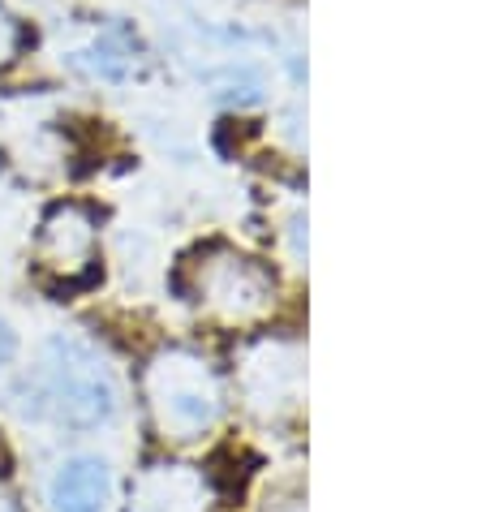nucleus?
<instances>
[{
	"label": "nucleus",
	"instance_id": "0eeeda50",
	"mask_svg": "<svg viewBox=\"0 0 486 512\" xmlns=\"http://www.w3.org/2000/svg\"><path fill=\"white\" fill-rule=\"evenodd\" d=\"M52 508L56 512H104L108 495H112V478L108 465L95 457H74L56 469L52 478Z\"/></svg>",
	"mask_w": 486,
	"mask_h": 512
},
{
	"label": "nucleus",
	"instance_id": "7ed1b4c3",
	"mask_svg": "<svg viewBox=\"0 0 486 512\" xmlns=\"http://www.w3.org/2000/svg\"><path fill=\"white\" fill-rule=\"evenodd\" d=\"M142 392H147L155 431L164 439H173V444H190V439L207 435L224 405L216 371L190 349L160 353V358L147 366Z\"/></svg>",
	"mask_w": 486,
	"mask_h": 512
},
{
	"label": "nucleus",
	"instance_id": "f03ea898",
	"mask_svg": "<svg viewBox=\"0 0 486 512\" xmlns=\"http://www.w3.org/2000/svg\"><path fill=\"white\" fill-rule=\"evenodd\" d=\"M35 414H48L65 426L91 431V426L108 422L117 409V379H112L108 362L78 336H56L44 366L35 379Z\"/></svg>",
	"mask_w": 486,
	"mask_h": 512
},
{
	"label": "nucleus",
	"instance_id": "9b49d317",
	"mask_svg": "<svg viewBox=\"0 0 486 512\" xmlns=\"http://www.w3.org/2000/svg\"><path fill=\"white\" fill-rule=\"evenodd\" d=\"M0 512H22V504H18V495H13L5 482H0Z\"/></svg>",
	"mask_w": 486,
	"mask_h": 512
},
{
	"label": "nucleus",
	"instance_id": "423d86ee",
	"mask_svg": "<svg viewBox=\"0 0 486 512\" xmlns=\"http://www.w3.org/2000/svg\"><path fill=\"white\" fill-rule=\"evenodd\" d=\"M211 482L194 465H151L142 469L125 512H207Z\"/></svg>",
	"mask_w": 486,
	"mask_h": 512
},
{
	"label": "nucleus",
	"instance_id": "f257e3e1",
	"mask_svg": "<svg viewBox=\"0 0 486 512\" xmlns=\"http://www.w3.org/2000/svg\"><path fill=\"white\" fill-rule=\"evenodd\" d=\"M181 293L198 315L220 327H254L276 310V276L233 246L194 250L181 267Z\"/></svg>",
	"mask_w": 486,
	"mask_h": 512
},
{
	"label": "nucleus",
	"instance_id": "6e6552de",
	"mask_svg": "<svg viewBox=\"0 0 486 512\" xmlns=\"http://www.w3.org/2000/svg\"><path fill=\"white\" fill-rule=\"evenodd\" d=\"M87 65L95 69V74H104V78H125L134 69V56H130V48H125L117 35H104L87 52Z\"/></svg>",
	"mask_w": 486,
	"mask_h": 512
},
{
	"label": "nucleus",
	"instance_id": "20e7f679",
	"mask_svg": "<svg viewBox=\"0 0 486 512\" xmlns=\"http://www.w3.org/2000/svg\"><path fill=\"white\" fill-rule=\"evenodd\" d=\"M35 263L48 284L74 293L99 276V216L82 203L52 207L35 237Z\"/></svg>",
	"mask_w": 486,
	"mask_h": 512
},
{
	"label": "nucleus",
	"instance_id": "9d476101",
	"mask_svg": "<svg viewBox=\"0 0 486 512\" xmlns=\"http://www.w3.org/2000/svg\"><path fill=\"white\" fill-rule=\"evenodd\" d=\"M13 353H18V336H13L9 327L0 323V371H5V366L13 362Z\"/></svg>",
	"mask_w": 486,
	"mask_h": 512
},
{
	"label": "nucleus",
	"instance_id": "1a4fd4ad",
	"mask_svg": "<svg viewBox=\"0 0 486 512\" xmlns=\"http://www.w3.org/2000/svg\"><path fill=\"white\" fill-rule=\"evenodd\" d=\"M26 44V31H22V22L13 18V13L0 5V69H9L13 61H18V52Z\"/></svg>",
	"mask_w": 486,
	"mask_h": 512
},
{
	"label": "nucleus",
	"instance_id": "39448f33",
	"mask_svg": "<svg viewBox=\"0 0 486 512\" xmlns=\"http://www.w3.org/2000/svg\"><path fill=\"white\" fill-rule=\"evenodd\" d=\"M241 392L259 414L293 409L302 396V353L293 345H254L241 362Z\"/></svg>",
	"mask_w": 486,
	"mask_h": 512
}]
</instances>
